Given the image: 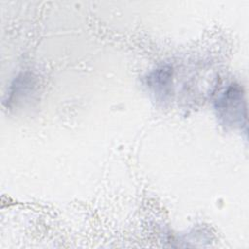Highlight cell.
<instances>
[{
    "mask_svg": "<svg viewBox=\"0 0 249 249\" xmlns=\"http://www.w3.org/2000/svg\"><path fill=\"white\" fill-rule=\"evenodd\" d=\"M242 92L237 87H230L218 100V110L223 112V117H236L239 122L242 119Z\"/></svg>",
    "mask_w": 249,
    "mask_h": 249,
    "instance_id": "1",
    "label": "cell"
}]
</instances>
